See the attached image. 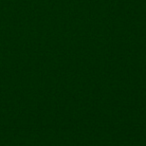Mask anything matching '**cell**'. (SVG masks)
Here are the masks:
<instances>
[]
</instances>
